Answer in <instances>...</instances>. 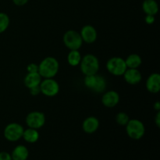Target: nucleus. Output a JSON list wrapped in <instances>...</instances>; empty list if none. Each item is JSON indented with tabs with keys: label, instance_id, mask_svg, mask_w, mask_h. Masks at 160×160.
I'll use <instances>...</instances> for the list:
<instances>
[{
	"label": "nucleus",
	"instance_id": "11",
	"mask_svg": "<svg viewBox=\"0 0 160 160\" xmlns=\"http://www.w3.org/2000/svg\"><path fill=\"white\" fill-rule=\"evenodd\" d=\"M123 76L126 82L132 85L138 84L142 79V73L138 69L128 68Z\"/></svg>",
	"mask_w": 160,
	"mask_h": 160
},
{
	"label": "nucleus",
	"instance_id": "13",
	"mask_svg": "<svg viewBox=\"0 0 160 160\" xmlns=\"http://www.w3.org/2000/svg\"><path fill=\"white\" fill-rule=\"evenodd\" d=\"M99 127V120L95 117H88L82 123V129L87 134H93Z\"/></svg>",
	"mask_w": 160,
	"mask_h": 160
},
{
	"label": "nucleus",
	"instance_id": "23",
	"mask_svg": "<svg viewBox=\"0 0 160 160\" xmlns=\"http://www.w3.org/2000/svg\"><path fill=\"white\" fill-rule=\"evenodd\" d=\"M28 73H38V65L35 63H30L27 67Z\"/></svg>",
	"mask_w": 160,
	"mask_h": 160
},
{
	"label": "nucleus",
	"instance_id": "29",
	"mask_svg": "<svg viewBox=\"0 0 160 160\" xmlns=\"http://www.w3.org/2000/svg\"><path fill=\"white\" fill-rule=\"evenodd\" d=\"M154 109H156V111H159L160 110V102H155L154 104Z\"/></svg>",
	"mask_w": 160,
	"mask_h": 160
},
{
	"label": "nucleus",
	"instance_id": "12",
	"mask_svg": "<svg viewBox=\"0 0 160 160\" xmlns=\"http://www.w3.org/2000/svg\"><path fill=\"white\" fill-rule=\"evenodd\" d=\"M146 88L150 93L156 94L160 90V75L158 73H153L146 81Z\"/></svg>",
	"mask_w": 160,
	"mask_h": 160
},
{
	"label": "nucleus",
	"instance_id": "27",
	"mask_svg": "<svg viewBox=\"0 0 160 160\" xmlns=\"http://www.w3.org/2000/svg\"><path fill=\"white\" fill-rule=\"evenodd\" d=\"M145 22L148 24H152L155 22V16H151V15H146L145 18Z\"/></svg>",
	"mask_w": 160,
	"mask_h": 160
},
{
	"label": "nucleus",
	"instance_id": "24",
	"mask_svg": "<svg viewBox=\"0 0 160 160\" xmlns=\"http://www.w3.org/2000/svg\"><path fill=\"white\" fill-rule=\"evenodd\" d=\"M0 160H12L11 154L7 152H0Z\"/></svg>",
	"mask_w": 160,
	"mask_h": 160
},
{
	"label": "nucleus",
	"instance_id": "9",
	"mask_svg": "<svg viewBox=\"0 0 160 160\" xmlns=\"http://www.w3.org/2000/svg\"><path fill=\"white\" fill-rule=\"evenodd\" d=\"M80 34H81L83 42H86L87 44L94 43L96 41L97 36H98L97 31L92 25H85L83 27Z\"/></svg>",
	"mask_w": 160,
	"mask_h": 160
},
{
	"label": "nucleus",
	"instance_id": "7",
	"mask_svg": "<svg viewBox=\"0 0 160 160\" xmlns=\"http://www.w3.org/2000/svg\"><path fill=\"white\" fill-rule=\"evenodd\" d=\"M41 92L48 97H53L59 92V85L52 78H45L40 84Z\"/></svg>",
	"mask_w": 160,
	"mask_h": 160
},
{
	"label": "nucleus",
	"instance_id": "20",
	"mask_svg": "<svg viewBox=\"0 0 160 160\" xmlns=\"http://www.w3.org/2000/svg\"><path fill=\"white\" fill-rule=\"evenodd\" d=\"M106 82L105 78L103 77L100 76V75H97L96 82H95V87H94L92 91H94L95 92H98V93H101V92H102L106 89Z\"/></svg>",
	"mask_w": 160,
	"mask_h": 160
},
{
	"label": "nucleus",
	"instance_id": "4",
	"mask_svg": "<svg viewBox=\"0 0 160 160\" xmlns=\"http://www.w3.org/2000/svg\"><path fill=\"white\" fill-rule=\"evenodd\" d=\"M83 42L80 33L74 30H69L64 34L63 43L70 50H79Z\"/></svg>",
	"mask_w": 160,
	"mask_h": 160
},
{
	"label": "nucleus",
	"instance_id": "25",
	"mask_svg": "<svg viewBox=\"0 0 160 160\" xmlns=\"http://www.w3.org/2000/svg\"><path fill=\"white\" fill-rule=\"evenodd\" d=\"M30 92L32 95H38L41 93V88H40V85L39 86H36V87L31 88H30Z\"/></svg>",
	"mask_w": 160,
	"mask_h": 160
},
{
	"label": "nucleus",
	"instance_id": "6",
	"mask_svg": "<svg viewBox=\"0 0 160 160\" xmlns=\"http://www.w3.org/2000/svg\"><path fill=\"white\" fill-rule=\"evenodd\" d=\"M24 129L20 123H9L4 129V137L9 142H17L23 136Z\"/></svg>",
	"mask_w": 160,
	"mask_h": 160
},
{
	"label": "nucleus",
	"instance_id": "16",
	"mask_svg": "<svg viewBox=\"0 0 160 160\" xmlns=\"http://www.w3.org/2000/svg\"><path fill=\"white\" fill-rule=\"evenodd\" d=\"M142 9L146 15L156 16L159 12V5L156 0H144Z\"/></svg>",
	"mask_w": 160,
	"mask_h": 160
},
{
	"label": "nucleus",
	"instance_id": "17",
	"mask_svg": "<svg viewBox=\"0 0 160 160\" xmlns=\"http://www.w3.org/2000/svg\"><path fill=\"white\" fill-rule=\"evenodd\" d=\"M22 138L28 143H35L39 139V133L36 129L28 128V129L23 131Z\"/></svg>",
	"mask_w": 160,
	"mask_h": 160
},
{
	"label": "nucleus",
	"instance_id": "10",
	"mask_svg": "<svg viewBox=\"0 0 160 160\" xmlns=\"http://www.w3.org/2000/svg\"><path fill=\"white\" fill-rule=\"evenodd\" d=\"M120 102V95L115 91H109L102 97V103L108 108L115 107Z\"/></svg>",
	"mask_w": 160,
	"mask_h": 160
},
{
	"label": "nucleus",
	"instance_id": "30",
	"mask_svg": "<svg viewBox=\"0 0 160 160\" xmlns=\"http://www.w3.org/2000/svg\"><path fill=\"white\" fill-rule=\"evenodd\" d=\"M145 160H146V159H145Z\"/></svg>",
	"mask_w": 160,
	"mask_h": 160
},
{
	"label": "nucleus",
	"instance_id": "15",
	"mask_svg": "<svg viewBox=\"0 0 160 160\" xmlns=\"http://www.w3.org/2000/svg\"><path fill=\"white\" fill-rule=\"evenodd\" d=\"M23 82L25 86L30 89L31 88L40 85L42 82V77L38 73H28L25 76Z\"/></svg>",
	"mask_w": 160,
	"mask_h": 160
},
{
	"label": "nucleus",
	"instance_id": "14",
	"mask_svg": "<svg viewBox=\"0 0 160 160\" xmlns=\"http://www.w3.org/2000/svg\"><path fill=\"white\" fill-rule=\"evenodd\" d=\"M29 156V151L24 145H17L11 153L12 160H27Z\"/></svg>",
	"mask_w": 160,
	"mask_h": 160
},
{
	"label": "nucleus",
	"instance_id": "21",
	"mask_svg": "<svg viewBox=\"0 0 160 160\" xmlns=\"http://www.w3.org/2000/svg\"><path fill=\"white\" fill-rule=\"evenodd\" d=\"M9 17L4 12H0V34L7 30L9 25Z\"/></svg>",
	"mask_w": 160,
	"mask_h": 160
},
{
	"label": "nucleus",
	"instance_id": "1",
	"mask_svg": "<svg viewBox=\"0 0 160 160\" xmlns=\"http://www.w3.org/2000/svg\"><path fill=\"white\" fill-rule=\"evenodd\" d=\"M59 64L57 59L52 56L45 58L38 65V73L42 78H52L59 71Z\"/></svg>",
	"mask_w": 160,
	"mask_h": 160
},
{
	"label": "nucleus",
	"instance_id": "8",
	"mask_svg": "<svg viewBox=\"0 0 160 160\" xmlns=\"http://www.w3.org/2000/svg\"><path fill=\"white\" fill-rule=\"evenodd\" d=\"M45 123V114L39 111H33L29 112L26 117V123L30 128L38 130L42 128Z\"/></svg>",
	"mask_w": 160,
	"mask_h": 160
},
{
	"label": "nucleus",
	"instance_id": "2",
	"mask_svg": "<svg viewBox=\"0 0 160 160\" xmlns=\"http://www.w3.org/2000/svg\"><path fill=\"white\" fill-rule=\"evenodd\" d=\"M80 67L85 76L96 74L99 70V61L95 55L87 54L81 58Z\"/></svg>",
	"mask_w": 160,
	"mask_h": 160
},
{
	"label": "nucleus",
	"instance_id": "5",
	"mask_svg": "<svg viewBox=\"0 0 160 160\" xmlns=\"http://www.w3.org/2000/svg\"><path fill=\"white\" fill-rule=\"evenodd\" d=\"M106 68L114 76H123L128 67L123 58L112 57L106 62Z\"/></svg>",
	"mask_w": 160,
	"mask_h": 160
},
{
	"label": "nucleus",
	"instance_id": "18",
	"mask_svg": "<svg viewBox=\"0 0 160 160\" xmlns=\"http://www.w3.org/2000/svg\"><path fill=\"white\" fill-rule=\"evenodd\" d=\"M125 62L128 68L138 69L142 63L141 56L138 54H131L125 59Z\"/></svg>",
	"mask_w": 160,
	"mask_h": 160
},
{
	"label": "nucleus",
	"instance_id": "19",
	"mask_svg": "<svg viewBox=\"0 0 160 160\" xmlns=\"http://www.w3.org/2000/svg\"><path fill=\"white\" fill-rule=\"evenodd\" d=\"M81 53L78 50H70L67 56V61L68 63L72 67H76L78 66L81 62Z\"/></svg>",
	"mask_w": 160,
	"mask_h": 160
},
{
	"label": "nucleus",
	"instance_id": "28",
	"mask_svg": "<svg viewBox=\"0 0 160 160\" xmlns=\"http://www.w3.org/2000/svg\"><path fill=\"white\" fill-rule=\"evenodd\" d=\"M155 123H156V126L158 128L160 127V111H157V114L156 116V118H155Z\"/></svg>",
	"mask_w": 160,
	"mask_h": 160
},
{
	"label": "nucleus",
	"instance_id": "3",
	"mask_svg": "<svg viewBox=\"0 0 160 160\" xmlns=\"http://www.w3.org/2000/svg\"><path fill=\"white\" fill-rule=\"evenodd\" d=\"M126 132L131 138L139 140L145 133V125L141 120L137 119L130 120L126 125Z\"/></svg>",
	"mask_w": 160,
	"mask_h": 160
},
{
	"label": "nucleus",
	"instance_id": "26",
	"mask_svg": "<svg viewBox=\"0 0 160 160\" xmlns=\"http://www.w3.org/2000/svg\"><path fill=\"white\" fill-rule=\"evenodd\" d=\"M29 0H12V2L17 6H23L26 5Z\"/></svg>",
	"mask_w": 160,
	"mask_h": 160
},
{
	"label": "nucleus",
	"instance_id": "22",
	"mask_svg": "<svg viewBox=\"0 0 160 160\" xmlns=\"http://www.w3.org/2000/svg\"><path fill=\"white\" fill-rule=\"evenodd\" d=\"M129 120L130 117L126 112H120L116 116V121L119 125H121V126H126Z\"/></svg>",
	"mask_w": 160,
	"mask_h": 160
}]
</instances>
